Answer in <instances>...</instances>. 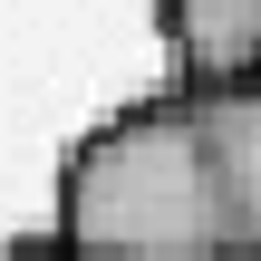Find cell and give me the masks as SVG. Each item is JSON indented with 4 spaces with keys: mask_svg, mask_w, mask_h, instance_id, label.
<instances>
[{
    "mask_svg": "<svg viewBox=\"0 0 261 261\" xmlns=\"http://www.w3.org/2000/svg\"><path fill=\"white\" fill-rule=\"evenodd\" d=\"M58 242L68 261H223L232 223L184 97L126 107L58 165Z\"/></svg>",
    "mask_w": 261,
    "mask_h": 261,
    "instance_id": "cell-1",
    "label": "cell"
},
{
    "mask_svg": "<svg viewBox=\"0 0 261 261\" xmlns=\"http://www.w3.org/2000/svg\"><path fill=\"white\" fill-rule=\"evenodd\" d=\"M194 136H203V165H213V194H223V223H232V252H261V87L252 77H223V87H194Z\"/></svg>",
    "mask_w": 261,
    "mask_h": 261,
    "instance_id": "cell-2",
    "label": "cell"
},
{
    "mask_svg": "<svg viewBox=\"0 0 261 261\" xmlns=\"http://www.w3.org/2000/svg\"><path fill=\"white\" fill-rule=\"evenodd\" d=\"M165 48L194 87L261 68V0H165Z\"/></svg>",
    "mask_w": 261,
    "mask_h": 261,
    "instance_id": "cell-3",
    "label": "cell"
},
{
    "mask_svg": "<svg viewBox=\"0 0 261 261\" xmlns=\"http://www.w3.org/2000/svg\"><path fill=\"white\" fill-rule=\"evenodd\" d=\"M0 261H68V242H10Z\"/></svg>",
    "mask_w": 261,
    "mask_h": 261,
    "instance_id": "cell-4",
    "label": "cell"
},
{
    "mask_svg": "<svg viewBox=\"0 0 261 261\" xmlns=\"http://www.w3.org/2000/svg\"><path fill=\"white\" fill-rule=\"evenodd\" d=\"M223 261H261V252H223Z\"/></svg>",
    "mask_w": 261,
    "mask_h": 261,
    "instance_id": "cell-5",
    "label": "cell"
},
{
    "mask_svg": "<svg viewBox=\"0 0 261 261\" xmlns=\"http://www.w3.org/2000/svg\"><path fill=\"white\" fill-rule=\"evenodd\" d=\"M252 77H261V68H252Z\"/></svg>",
    "mask_w": 261,
    "mask_h": 261,
    "instance_id": "cell-6",
    "label": "cell"
}]
</instances>
